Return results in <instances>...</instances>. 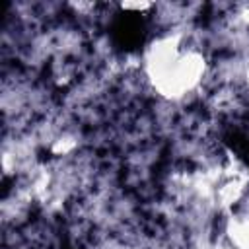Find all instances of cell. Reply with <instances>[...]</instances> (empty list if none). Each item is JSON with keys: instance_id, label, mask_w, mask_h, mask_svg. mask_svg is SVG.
<instances>
[{"instance_id": "cell-2", "label": "cell", "mask_w": 249, "mask_h": 249, "mask_svg": "<svg viewBox=\"0 0 249 249\" xmlns=\"http://www.w3.org/2000/svg\"><path fill=\"white\" fill-rule=\"evenodd\" d=\"M230 247L231 249H249V220L235 222L230 230Z\"/></svg>"}, {"instance_id": "cell-1", "label": "cell", "mask_w": 249, "mask_h": 249, "mask_svg": "<svg viewBox=\"0 0 249 249\" xmlns=\"http://www.w3.org/2000/svg\"><path fill=\"white\" fill-rule=\"evenodd\" d=\"M150 68L154 82H158L163 91L179 93L189 89L198 80L202 60L193 53H181L175 45H171V41H165L154 49Z\"/></svg>"}]
</instances>
